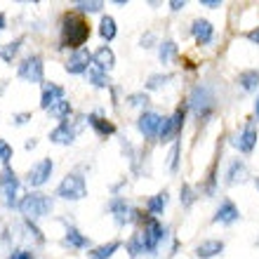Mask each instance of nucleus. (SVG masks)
Segmentation results:
<instances>
[{"label":"nucleus","mask_w":259,"mask_h":259,"mask_svg":"<svg viewBox=\"0 0 259 259\" xmlns=\"http://www.w3.org/2000/svg\"><path fill=\"white\" fill-rule=\"evenodd\" d=\"M90 38V24L78 12H68L62 19V48L82 50V45Z\"/></svg>","instance_id":"nucleus-1"},{"label":"nucleus","mask_w":259,"mask_h":259,"mask_svg":"<svg viewBox=\"0 0 259 259\" xmlns=\"http://www.w3.org/2000/svg\"><path fill=\"white\" fill-rule=\"evenodd\" d=\"M137 222H142L144 224V231H139V236H142V243H144V252L149 254H156L158 245H160V240L167 236V229H165L160 222H158V217H153V214H144V212H139V219Z\"/></svg>","instance_id":"nucleus-2"},{"label":"nucleus","mask_w":259,"mask_h":259,"mask_svg":"<svg viewBox=\"0 0 259 259\" xmlns=\"http://www.w3.org/2000/svg\"><path fill=\"white\" fill-rule=\"evenodd\" d=\"M214 92H212L207 85H196L191 90V97H189V109L193 111V116L198 120H207V118L214 113Z\"/></svg>","instance_id":"nucleus-3"},{"label":"nucleus","mask_w":259,"mask_h":259,"mask_svg":"<svg viewBox=\"0 0 259 259\" xmlns=\"http://www.w3.org/2000/svg\"><path fill=\"white\" fill-rule=\"evenodd\" d=\"M17 207L24 214V219H38L45 217L52 210V198L45 196V193H28V196L21 198Z\"/></svg>","instance_id":"nucleus-4"},{"label":"nucleus","mask_w":259,"mask_h":259,"mask_svg":"<svg viewBox=\"0 0 259 259\" xmlns=\"http://www.w3.org/2000/svg\"><path fill=\"white\" fill-rule=\"evenodd\" d=\"M57 196L64 200H80L88 196V186H85V177L78 172H71L62 179V184L57 186Z\"/></svg>","instance_id":"nucleus-5"},{"label":"nucleus","mask_w":259,"mask_h":259,"mask_svg":"<svg viewBox=\"0 0 259 259\" xmlns=\"http://www.w3.org/2000/svg\"><path fill=\"white\" fill-rule=\"evenodd\" d=\"M17 193H19V179H17L12 167L5 165L3 172H0V196H3V203L7 207H17L19 205L17 203Z\"/></svg>","instance_id":"nucleus-6"},{"label":"nucleus","mask_w":259,"mask_h":259,"mask_svg":"<svg viewBox=\"0 0 259 259\" xmlns=\"http://www.w3.org/2000/svg\"><path fill=\"white\" fill-rule=\"evenodd\" d=\"M109 210L111 214H113V219H116L118 226H125V224H132V222H137L139 219V210H135V207H130L127 203H125V198H111L109 200Z\"/></svg>","instance_id":"nucleus-7"},{"label":"nucleus","mask_w":259,"mask_h":259,"mask_svg":"<svg viewBox=\"0 0 259 259\" xmlns=\"http://www.w3.org/2000/svg\"><path fill=\"white\" fill-rule=\"evenodd\" d=\"M165 118L158 116L156 111H144L142 116L137 118V130L142 132L146 139H153V137L160 135V127H163Z\"/></svg>","instance_id":"nucleus-8"},{"label":"nucleus","mask_w":259,"mask_h":259,"mask_svg":"<svg viewBox=\"0 0 259 259\" xmlns=\"http://www.w3.org/2000/svg\"><path fill=\"white\" fill-rule=\"evenodd\" d=\"M257 137H259V132H257V125H254V120H247L245 127H243V132L233 137L231 144L240 151V153H252L254 146H257Z\"/></svg>","instance_id":"nucleus-9"},{"label":"nucleus","mask_w":259,"mask_h":259,"mask_svg":"<svg viewBox=\"0 0 259 259\" xmlns=\"http://www.w3.org/2000/svg\"><path fill=\"white\" fill-rule=\"evenodd\" d=\"M19 78L26 82H42V59L38 55L26 57L24 62L19 64Z\"/></svg>","instance_id":"nucleus-10"},{"label":"nucleus","mask_w":259,"mask_h":259,"mask_svg":"<svg viewBox=\"0 0 259 259\" xmlns=\"http://www.w3.org/2000/svg\"><path fill=\"white\" fill-rule=\"evenodd\" d=\"M52 170H55V163H52L50 158H42L40 163H35L33 167L26 172V184L28 186H42L50 179Z\"/></svg>","instance_id":"nucleus-11"},{"label":"nucleus","mask_w":259,"mask_h":259,"mask_svg":"<svg viewBox=\"0 0 259 259\" xmlns=\"http://www.w3.org/2000/svg\"><path fill=\"white\" fill-rule=\"evenodd\" d=\"M92 52L90 50H78V52H73V55L68 57V62L64 64V68H66V73H85L90 68V64H92Z\"/></svg>","instance_id":"nucleus-12"},{"label":"nucleus","mask_w":259,"mask_h":259,"mask_svg":"<svg viewBox=\"0 0 259 259\" xmlns=\"http://www.w3.org/2000/svg\"><path fill=\"white\" fill-rule=\"evenodd\" d=\"M64 95H66V92H64L62 85H55V82H45V85H42V97H40V109L50 111L57 102H62Z\"/></svg>","instance_id":"nucleus-13"},{"label":"nucleus","mask_w":259,"mask_h":259,"mask_svg":"<svg viewBox=\"0 0 259 259\" xmlns=\"http://www.w3.org/2000/svg\"><path fill=\"white\" fill-rule=\"evenodd\" d=\"M238 217H240V212H238V207H236V203H233V200H224V203L217 207L212 222L229 226V224H233V222H238Z\"/></svg>","instance_id":"nucleus-14"},{"label":"nucleus","mask_w":259,"mask_h":259,"mask_svg":"<svg viewBox=\"0 0 259 259\" xmlns=\"http://www.w3.org/2000/svg\"><path fill=\"white\" fill-rule=\"evenodd\" d=\"M191 33L198 45H207V42L212 40V35H214V26H212L207 19H196L191 24Z\"/></svg>","instance_id":"nucleus-15"},{"label":"nucleus","mask_w":259,"mask_h":259,"mask_svg":"<svg viewBox=\"0 0 259 259\" xmlns=\"http://www.w3.org/2000/svg\"><path fill=\"white\" fill-rule=\"evenodd\" d=\"M88 123H90V127L95 130L99 137H111V135H116V125L111 123L109 118L99 116V113H90V116H88Z\"/></svg>","instance_id":"nucleus-16"},{"label":"nucleus","mask_w":259,"mask_h":259,"mask_svg":"<svg viewBox=\"0 0 259 259\" xmlns=\"http://www.w3.org/2000/svg\"><path fill=\"white\" fill-rule=\"evenodd\" d=\"M92 64H95L97 68H102V71H111V68H113V64H116L113 50L106 48V45H102V48L95 52V57H92Z\"/></svg>","instance_id":"nucleus-17"},{"label":"nucleus","mask_w":259,"mask_h":259,"mask_svg":"<svg viewBox=\"0 0 259 259\" xmlns=\"http://www.w3.org/2000/svg\"><path fill=\"white\" fill-rule=\"evenodd\" d=\"M73 139H75V130L66 120L50 132V142H55V144H73Z\"/></svg>","instance_id":"nucleus-18"},{"label":"nucleus","mask_w":259,"mask_h":259,"mask_svg":"<svg viewBox=\"0 0 259 259\" xmlns=\"http://www.w3.org/2000/svg\"><path fill=\"white\" fill-rule=\"evenodd\" d=\"M222 250H224V243H222V240H205V243H200V245L196 247V254L200 259H212V257H217Z\"/></svg>","instance_id":"nucleus-19"},{"label":"nucleus","mask_w":259,"mask_h":259,"mask_svg":"<svg viewBox=\"0 0 259 259\" xmlns=\"http://www.w3.org/2000/svg\"><path fill=\"white\" fill-rule=\"evenodd\" d=\"M238 85L245 92H254L259 88V68H247L238 75Z\"/></svg>","instance_id":"nucleus-20"},{"label":"nucleus","mask_w":259,"mask_h":259,"mask_svg":"<svg viewBox=\"0 0 259 259\" xmlns=\"http://www.w3.org/2000/svg\"><path fill=\"white\" fill-rule=\"evenodd\" d=\"M247 177V167L243 160H233L229 165V172H226V184H236V182H243Z\"/></svg>","instance_id":"nucleus-21"},{"label":"nucleus","mask_w":259,"mask_h":259,"mask_svg":"<svg viewBox=\"0 0 259 259\" xmlns=\"http://www.w3.org/2000/svg\"><path fill=\"white\" fill-rule=\"evenodd\" d=\"M66 245H71V247H75V250H82V247H88L90 245V238L88 236H82L75 226H68L66 229Z\"/></svg>","instance_id":"nucleus-22"},{"label":"nucleus","mask_w":259,"mask_h":259,"mask_svg":"<svg viewBox=\"0 0 259 259\" xmlns=\"http://www.w3.org/2000/svg\"><path fill=\"white\" fill-rule=\"evenodd\" d=\"M165 205H167V191H160L156 193V196H151L149 200H146V210H149V214H163Z\"/></svg>","instance_id":"nucleus-23"},{"label":"nucleus","mask_w":259,"mask_h":259,"mask_svg":"<svg viewBox=\"0 0 259 259\" xmlns=\"http://www.w3.org/2000/svg\"><path fill=\"white\" fill-rule=\"evenodd\" d=\"M118 28H116V19L111 17V14H104L102 17V24H99V35H102L106 42H111L113 38H116Z\"/></svg>","instance_id":"nucleus-24"},{"label":"nucleus","mask_w":259,"mask_h":259,"mask_svg":"<svg viewBox=\"0 0 259 259\" xmlns=\"http://www.w3.org/2000/svg\"><path fill=\"white\" fill-rule=\"evenodd\" d=\"M118 250H120V243H118V240H111L106 245H99V247H95V250H90V259H111L113 252H118Z\"/></svg>","instance_id":"nucleus-25"},{"label":"nucleus","mask_w":259,"mask_h":259,"mask_svg":"<svg viewBox=\"0 0 259 259\" xmlns=\"http://www.w3.org/2000/svg\"><path fill=\"white\" fill-rule=\"evenodd\" d=\"M158 57H160V62L163 64L172 62V59L177 57V45H175V40H163L160 42V48H158Z\"/></svg>","instance_id":"nucleus-26"},{"label":"nucleus","mask_w":259,"mask_h":259,"mask_svg":"<svg viewBox=\"0 0 259 259\" xmlns=\"http://www.w3.org/2000/svg\"><path fill=\"white\" fill-rule=\"evenodd\" d=\"M88 75H90V82H92L95 88H109V85H111L109 75H106V71H102V68H97V66L90 68Z\"/></svg>","instance_id":"nucleus-27"},{"label":"nucleus","mask_w":259,"mask_h":259,"mask_svg":"<svg viewBox=\"0 0 259 259\" xmlns=\"http://www.w3.org/2000/svg\"><path fill=\"white\" fill-rule=\"evenodd\" d=\"M21 42H24V38H17V40H12V42H7L5 48H0V59L3 62H12L14 59V55L19 52V48H21Z\"/></svg>","instance_id":"nucleus-28"},{"label":"nucleus","mask_w":259,"mask_h":259,"mask_svg":"<svg viewBox=\"0 0 259 259\" xmlns=\"http://www.w3.org/2000/svg\"><path fill=\"white\" fill-rule=\"evenodd\" d=\"M125 250H127V254L132 259H137L139 257V254L144 252V243H142V236H139V233H132V238L127 240V243H125Z\"/></svg>","instance_id":"nucleus-29"},{"label":"nucleus","mask_w":259,"mask_h":259,"mask_svg":"<svg viewBox=\"0 0 259 259\" xmlns=\"http://www.w3.org/2000/svg\"><path fill=\"white\" fill-rule=\"evenodd\" d=\"M71 104L66 102V99H62V102H57L52 109H50V116L52 118H57V120H66L68 116H71Z\"/></svg>","instance_id":"nucleus-30"},{"label":"nucleus","mask_w":259,"mask_h":259,"mask_svg":"<svg viewBox=\"0 0 259 259\" xmlns=\"http://www.w3.org/2000/svg\"><path fill=\"white\" fill-rule=\"evenodd\" d=\"M167 80H172L170 73H153V75H149V80H146V90H158V88H163Z\"/></svg>","instance_id":"nucleus-31"},{"label":"nucleus","mask_w":259,"mask_h":259,"mask_svg":"<svg viewBox=\"0 0 259 259\" xmlns=\"http://www.w3.org/2000/svg\"><path fill=\"white\" fill-rule=\"evenodd\" d=\"M182 205H184V207H191L193 205V200H196V191H193V186L191 184H182Z\"/></svg>","instance_id":"nucleus-32"},{"label":"nucleus","mask_w":259,"mask_h":259,"mask_svg":"<svg viewBox=\"0 0 259 259\" xmlns=\"http://www.w3.org/2000/svg\"><path fill=\"white\" fill-rule=\"evenodd\" d=\"M78 12H102L104 3L102 0H90V3H75Z\"/></svg>","instance_id":"nucleus-33"},{"label":"nucleus","mask_w":259,"mask_h":259,"mask_svg":"<svg viewBox=\"0 0 259 259\" xmlns=\"http://www.w3.org/2000/svg\"><path fill=\"white\" fill-rule=\"evenodd\" d=\"M149 102V95L146 92H132V95L127 97V104L130 106H142V104Z\"/></svg>","instance_id":"nucleus-34"},{"label":"nucleus","mask_w":259,"mask_h":259,"mask_svg":"<svg viewBox=\"0 0 259 259\" xmlns=\"http://www.w3.org/2000/svg\"><path fill=\"white\" fill-rule=\"evenodd\" d=\"M10 158H12V146L5 142V139H0V163H10Z\"/></svg>","instance_id":"nucleus-35"},{"label":"nucleus","mask_w":259,"mask_h":259,"mask_svg":"<svg viewBox=\"0 0 259 259\" xmlns=\"http://www.w3.org/2000/svg\"><path fill=\"white\" fill-rule=\"evenodd\" d=\"M177 167H179V142H175L170 151V170L177 172Z\"/></svg>","instance_id":"nucleus-36"},{"label":"nucleus","mask_w":259,"mask_h":259,"mask_svg":"<svg viewBox=\"0 0 259 259\" xmlns=\"http://www.w3.org/2000/svg\"><path fill=\"white\" fill-rule=\"evenodd\" d=\"M28 120H31V113H28V111H26V113H17V116L12 118L14 125H24V123H28Z\"/></svg>","instance_id":"nucleus-37"},{"label":"nucleus","mask_w":259,"mask_h":259,"mask_svg":"<svg viewBox=\"0 0 259 259\" xmlns=\"http://www.w3.org/2000/svg\"><path fill=\"white\" fill-rule=\"evenodd\" d=\"M245 38H247L250 42H254V45H259V26H257V28H252V31H247Z\"/></svg>","instance_id":"nucleus-38"},{"label":"nucleus","mask_w":259,"mask_h":259,"mask_svg":"<svg viewBox=\"0 0 259 259\" xmlns=\"http://www.w3.org/2000/svg\"><path fill=\"white\" fill-rule=\"evenodd\" d=\"M151 42H153V33H146V35L142 38V45H144V48H153Z\"/></svg>","instance_id":"nucleus-39"},{"label":"nucleus","mask_w":259,"mask_h":259,"mask_svg":"<svg viewBox=\"0 0 259 259\" xmlns=\"http://www.w3.org/2000/svg\"><path fill=\"white\" fill-rule=\"evenodd\" d=\"M182 7H184V0H182V3H179V0H172V3H170V10H172V12H179Z\"/></svg>","instance_id":"nucleus-40"},{"label":"nucleus","mask_w":259,"mask_h":259,"mask_svg":"<svg viewBox=\"0 0 259 259\" xmlns=\"http://www.w3.org/2000/svg\"><path fill=\"white\" fill-rule=\"evenodd\" d=\"M200 5H205V7H210V10H214V7H219V3H217V0H200Z\"/></svg>","instance_id":"nucleus-41"},{"label":"nucleus","mask_w":259,"mask_h":259,"mask_svg":"<svg viewBox=\"0 0 259 259\" xmlns=\"http://www.w3.org/2000/svg\"><path fill=\"white\" fill-rule=\"evenodd\" d=\"M17 254H19V259H33V254L26 252V250H17Z\"/></svg>","instance_id":"nucleus-42"},{"label":"nucleus","mask_w":259,"mask_h":259,"mask_svg":"<svg viewBox=\"0 0 259 259\" xmlns=\"http://www.w3.org/2000/svg\"><path fill=\"white\" fill-rule=\"evenodd\" d=\"M7 28V19H5V14L0 12V31H5Z\"/></svg>","instance_id":"nucleus-43"},{"label":"nucleus","mask_w":259,"mask_h":259,"mask_svg":"<svg viewBox=\"0 0 259 259\" xmlns=\"http://www.w3.org/2000/svg\"><path fill=\"white\" fill-rule=\"evenodd\" d=\"M26 149L31 151V149H35V139H31V142H26Z\"/></svg>","instance_id":"nucleus-44"},{"label":"nucleus","mask_w":259,"mask_h":259,"mask_svg":"<svg viewBox=\"0 0 259 259\" xmlns=\"http://www.w3.org/2000/svg\"><path fill=\"white\" fill-rule=\"evenodd\" d=\"M254 113H257V118H259V97H257V102H254Z\"/></svg>","instance_id":"nucleus-45"},{"label":"nucleus","mask_w":259,"mask_h":259,"mask_svg":"<svg viewBox=\"0 0 259 259\" xmlns=\"http://www.w3.org/2000/svg\"><path fill=\"white\" fill-rule=\"evenodd\" d=\"M10 259H19V254H17V252H12V254H10Z\"/></svg>","instance_id":"nucleus-46"},{"label":"nucleus","mask_w":259,"mask_h":259,"mask_svg":"<svg viewBox=\"0 0 259 259\" xmlns=\"http://www.w3.org/2000/svg\"><path fill=\"white\" fill-rule=\"evenodd\" d=\"M3 88H5V80H0V92H3Z\"/></svg>","instance_id":"nucleus-47"},{"label":"nucleus","mask_w":259,"mask_h":259,"mask_svg":"<svg viewBox=\"0 0 259 259\" xmlns=\"http://www.w3.org/2000/svg\"><path fill=\"white\" fill-rule=\"evenodd\" d=\"M254 184H257V189H259V177H254Z\"/></svg>","instance_id":"nucleus-48"}]
</instances>
